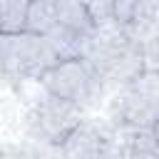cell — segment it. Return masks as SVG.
I'll return each instance as SVG.
<instances>
[{
    "label": "cell",
    "instance_id": "9",
    "mask_svg": "<svg viewBox=\"0 0 159 159\" xmlns=\"http://www.w3.org/2000/svg\"><path fill=\"white\" fill-rule=\"evenodd\" d=\"M55 10H57V25H62V27L77 32V35L87 37L94 30V22L89 20L82 0H60L55 5Z\"/></svg>",
    "mask_w": 159,
    "mask_h": 159
},
{
    "label": "cell",
    "instance_id": "8",
    "mask_svg": "<svg viewBox=\"0 0 159 159\" xmlns=\"http://www.w3.org/2000/svg\"><path fill=\"white\" fill-rule=\"evenodd\" d=\"M45 40L50 42V47H52V52H55V57L60 62V60H80L87 37L84 35H77V32L62 27V25H55L45 35Z\"/></svg>",
    "mask_w": 159,
    "mask_h": 159
},
{
    "label": "cell",
    "instance_id": "11",
    "mask_svg": "<svg viewBox=\"0 0 159 159\" xmlns=\"http://www.w3.org/2000/svg\"><path fill=\"white\" fill-rule=\"evenodd\" d=\"M27 5L30 0H0V32L5 35L25 32Z\"/></svg>",
    "mask_w": 159,
    "mask_h": 159
},
{
    "label": "cell",
    "instance_id": "15",
    "mask_svg": "<svg viewBox=\"0 0 159 159\" xmlns=\"http://www.w3.org/2000/svg\"><path fill=\"white\" fill-rule=\"evenodd\" d=\"M32 2H47V5H57L60 0H32Z\"/></svg>",
    "mask_w": 159,
    "mask_h": 159
},
{
    "label": "cell",
    "instance_id": "5",
    "mask_svg": "<svg viewBox=\"0 0 159 159\" xmlns=\"http://www.w3.org/2000/svg\"><path fill=\"white\" fill-rule=\"evenodd\" d=\"M82 107L57 99L52 94H45L42 99H37L30 112H27V137L32 142H37L40 147H60L62 139L84 119L82 117Z\"/></svg>",
    "mask_w": 159,
    "mask_h": 159
},
{
    "label": "cell",
    "instance_id": "2",
    "mask_svg": "<svg viewBox=\"0 0 159 159\" xmlns=\"http://www.w3.org/2000/svg\"><path fill=\"white\" fill-rule=\"evenodd\" d=\"M159 117V77L157 72H142L119 87V94L109 104V124L117 132L154 129Z\"/></svg>",
    "mask_w": 159,
    "mask_h": 159
},
{
    "label": "cell",
    "instance_id": "4",
    "mask_svg": "<svg viewBox=\"0 0 159 159\" xmlns=\"http://www.w3.org/2000/svg\"><path fill=\"white\" fill-rule=\"evenodd\" d=\"M40 87L45 94H52L57 99L72 102L77 107H89L99 99L104 92L102 80L92 72V67L80 57V60H60L50 70L40 75Z\"/></svg>",
    "mask_w": 159,
    "mask_h": 159
},
{
    "label": "cell",
    "instance_id": "7",
    "mask_svg": "<svg viewBox=\"0 0 159 159\" xmlns=\"http://www.w3.org/2000/svg\"><path fill=\"white\" fill-rule=\"evenodd\" d=\"M117 149L112 159H159L157 154V127L154 129H134V132H117Z\"/></svg>",
    "mask_w": 159,
    "mask_h": 159
},
{
    "label": "cell",
    "instance_id": "1",
    "mask_svg": "<svg viewBox=\"0 0 159 159\" xmlns=\"http://www.w3.org/2000/svg\"><path fill=\"white\" fill-rule=\"evenodd\" d=\"M82 60L92 67V72L102 80V84H124L142 72H149L144 65V52L132 37L127 25L114 20L104 25H94V30L84 40Z\"/></svg>",
    "mask_w": 159,
    "mask_h": 159
},
{
    "label": "cell",
    "instance_id": "13",
    "mask_svg": "<svg viewBox=\"0 0 159 159\" xmlns=\"http://www.w3.org/2000/svg\"><path fill=\"white\" fill-rule=\"evenodd\" d=\"M82 5L94 25H104L112 20V0H82Z\"/></svg>",
    "mask_w": 159,
    "mask_h": 159
},
{
    "label": "cell",
    "instance_id": "14",
    "mask_svg": "<svg viewBox=\"0 0 159 159\" xmlns=\"http://www.w3.org/2000/svg\"><path fill=\"white\" fill-rule=\"evenodd\" d=\"M134 7H137V0H112V20L119 25H129Z\"/></svg>",
    "mask_w": 159,
    "mask_h": 159
},
{
    "label": "cell",
    "instance_id": "6",
    "mask_svg": "<svg viewBox=\"0 0 159 159\" xmlns=\"http://www.w3.org/2000/svg\"><path fill=\"white\" fill-rule=\"evenodd\" d=\"M117 139L119 134L109 122L82 119L57 147V159H112Z\"/></svg>",
    "mask_w": 159,
    "mask_h": 159
},
{
    "label": "cell",
    "instance_id": "12",
    "mask_svg": "<svg viewBox=\"0 0 159 159\" xmlns=\"http://www.w3.org/2000/svg\"><path fill=\"white\" fill-rule=\"evenodd\" d=\"M0 159H57L55 154H50L42 147H20V144H10L0 149Z\"/></svg>",
    "mask_w": 159,
    "mask_h": 159
},
{
    "label": "cell",
    "instance_id": "3",
    "mask_svg": "<svg viewBox=\"0 0 159 159\" xmlns=\"http://www.w3.org/2000/svg\"><path fill=\"white\" fill-rule=\"evenodd\" d=\"M57 62L45 35L0 32V77L5 80H40L45 70Z\"/></svg>",
    "mask_w": 159,
    "mask_h": 159
},
{
    "label": "cell",
    "instance_id": "10",
    "mask_svg": "<svg viewBox=\"0 0 159 159\" xmlns=\"http://www.w3.org/2000/svg\"><path fill=\"white\" fill-rule=\"evenodd\" d=\"M57 25V10L55 5L47 2H32L27 5V17H25V32L32 35H47Z\"/></svg>",
    "mask_w": 159,
    "mask_h": 159
}]
</instances>
